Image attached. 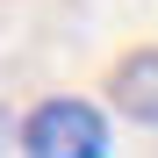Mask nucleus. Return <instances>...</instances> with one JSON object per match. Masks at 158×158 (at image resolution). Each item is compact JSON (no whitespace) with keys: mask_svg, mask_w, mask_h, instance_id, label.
Listing matches in <instances>:
<instances>
[{"mask_svg":"<svg viewBox=\"0 0 158 158\" xmlns=\"http://www.w3.org/2000/svg\"><path fill=\"white\" fill-rule=\"evenodd\" d=\"M22 151H36V158H101L108 151V122L86 101H43L22 122Z\"/></svg>","mask_w":158,"mask_h":158,"instance_id":"nucleus-1","label":"nucleus"},{"mask_svg":"<svg viewBox=\"0 0 158 158\" xmlns=\"http://www.w3.org/2000/svg\"><path fill=\"white\" fill-rule=\"evenodd\" d=\"M108 94H115V108L129 122L158 129V50H129V58L108 72Z\"/></svg>","mask_w":158,"mask_h":158,"instance_id":"nucleus-2","label":"nucleus"}]
</instances>
